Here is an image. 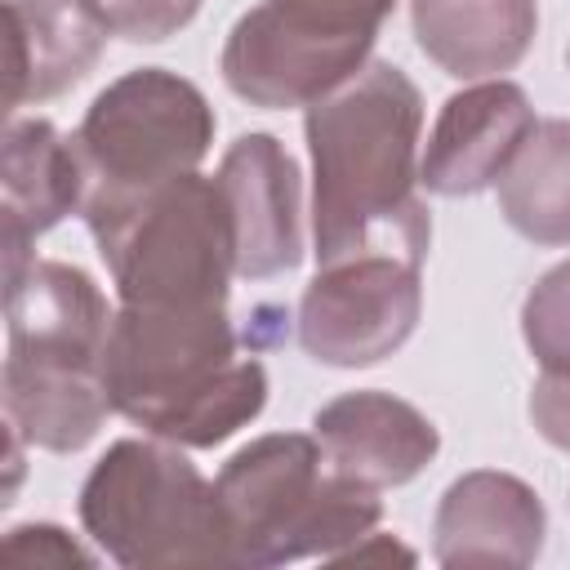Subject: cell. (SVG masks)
<instances>
[{
    "instance_id": "1",
    "label": "cell",
    "mask_w": 570,
    "mask_h": 570,
    "mask_svg": "<svg viewBox=\"0 0 570 570\" xmlns=\"http://www.w3.org/2000/svg\"><path fill=\"white\" fill-rule=\"evenodd\" d=\"M312 151V240L316 263L396 254L423 263L432 214L419 200V85L383 58L307 107Z\"/></svg>"
},
{
    "instance_id": "2",
    "label": "cell",
    "mask_w": 570,
    "mask_h": 570,
    "mask_svg": "<svg viewBox=\"0 0 570 570\" xmlns=\"http://www.w3.org/2000/svg\"><path fill=\"white\" fill-rule=\"evenodd\" d=\"M102 383L116 414L183 450L223 445L267 405V370L236 356L227 303H120L102 347Z\"/></svg>"
},
{
    "instance_id": "3",
    "label": "cell",
    "mask_w": 570,
    "mask_h": 570,
    "mask_svg": "<svg viewBox=\"0 0 570 570\" xmlns=\"http://www.w3.org/2000/svg\"><path fill=\"white\" fill-rule=\"evenodd\" d=\"M218 499L236 566L267 570L303 557L334 561L370 539L383 517L379 490L338 476L307 432H267L240 445L218 472Z\"/></svg>"
},
{
    "instance_id": "4",
    "label": "cell",
    "mask_w": 570,
    "mask_h": 570,
    "mask_svg": "<svg viewBox=\"0 0 570 570\" xmlns=\"http://www.w3.org/2000/svg\"><path fill=\"white\" fill-rule=\"evenodd\" d=\"M85 534L125 570L236 566L218 485L174 441L125 436L80 485Z\"/></svg>"
},
{
    "instance_id": "5",
    "label": "cell",
    "mask_w": 570,
    "mask_h": 570,
    "mask_svg": "<svg viewBox=\"0 0 570 570\" xmlns=\"http://www.w3.org/2000/svg\"><path fill=\"white\" fill-rule=\"evenodd\" d=\"M120 303L205 307L227 303L236 236L218 178L200 169L125 205L85 214Z\"/></svg>"
},
{
    "instance_id": "6",
    "label": "cell",
    "mask_w": 570,
    "mask_h": 570,
    "mask_svg": "<svg viewBox=\"0 0 570 570\" xmlns=\"http://www.w3.org/2000/svg\"><path fill=\"white\" fill-rule=\"evenodd\" d=\"M209 98L165 67L116 76L71 134L85 160V205L98 214L200 169L214 142Z\"/></svg>"
},
{
    "instance_id": "7",
    "label": "cell",
    "mask_w": 570,
    "mask_h": 570,
    "mask_svg": "<svg viewBox=\"0 0 570 570\" xmlns=\"http://www.w3.org/2000/svg\"><path fill=\"white\" fill-rule=\"evenodd\" d=\"M423 316V263L361 254L325 263L298 303V343L334 370H365L405 347Z\"/></svg>"
},
{
    "instance_id": "8",
    "label": "cell",
    "mask_w": 570,
    "mask_h": 570,
    "mask_svg": "<svg viewBox=\"0 0 570 570\" xmlns=\"http://www.w3.org/2000/svg\"><path fill=\"white\" fill-rule=\"evenodd\" d=\"M374 36H338L263 0L236 18L223 45V80L249 107H312L370 62Z\"/></svg>"
},
{
    "instance_id": "9",
    "label": "cell",
    "mask_w": 570,
    "mask_h": 570,
    "mask_svg": "<svg viewBox=\"0 0 570 570\" xmlns=\"http://www.w3.org/2000/svg\"><path fill=\"white\" fill-rule=\"evenodd\" d=\"M236 236V276L267 281L303 263V174L272 134H240L218 165Z\"/></svg>"
},
{
    "instance_id": "10",
    "label": "cell",
    "mask_w": 570,
    "mask_h": 570,
    "mask_svg": "<svg viewBox=\"0 0 570 570\" xmlns=\"http://www.w3.org/2000/svg\"><path fill=\"white\" fill-rule=\"evenodd\" d=\"M534 107L521 85L494 76L450 94L436 111L428 147L419 156V183L432 196H476L494 187L534 129Z\"/></svg>"
},
{
    "instance_id": "11",
    "label": "cell",
    "mask_w": 570,
    "mask_h": 570,
    "mask_svg": "<svg viewBox=\"0 0 570 570\" xmlns=\"http://www.w3.org/2000/svg\"><path fill=\"white\" fill-rule=\"evenodd\" d=\"M548 512L534 485L512 472H463L436 503L432 557L450 570H521L543 552Z\"/></svg>"
},
{
    "instance_id": "12",
    "label": "cell",
    "mask_w": 570,
    "mask_h": 570,
    "mask_svg": "<svg viewBox=\"0 0 570 570\" xmlns=\"http://www.w3.org/2000/svg\"><path fill=\"white\" fill-rule=\"evenodd\" d=\"M85 205V160L76 138L40 116H13L0 142V227L4 276L22 272L36 254L31 240Z\"/></svg>"
},
{
    "instance_id": "13",
    "label": "cell",
    "mask_w": 570,
    "mask_h": 570,
    "mask_svg": "<svg viewBox=\"0 0 570 570\" xmlns=\"http://www.w3.org/2000/svg\"><path fill=\"white\" fill-rule=\"evenodd\" d=\"M312 436L338 476L387 490L414 481L441 450L436 423L392 392H343L312 414Z\"/></svg>"
},
{
    "instance_id": "14",
    "label": "cell",
    "mask_w": 570,
    "mask_h": 570,
    "mask_svg": "<svg viewBox=\"0 0 570 570\" xmlns=\"http://www.w3.org/2000/svg\"><path fill=\"white\" fill-rule=\"evenodd\" d=\"M9 352L45 361H89L102 365L111 316L94 276L76 263L31 258L22 272L4 276Z\"/></svg>"
},
{
    "instance_id": "15",
    "label": "cell",
    "mask_w": 570,
    "mask_h": 570,
    "mask_svg": "<svg viewBox=\"0 0 570 570\" xmlns=\"http://www.w3.org/2000/svg\"><path fill=\"white\" fill-rule=\"evenodd\" d=\"M111 414L102 365L89 361H45L4 356V423L27 436V445L76 454L85 450Z\"/></svg>"
},
{
    "instance_id": "16",
    "label": "cell",
    "mask_w": 570,
    "mask_h": 570,
    "mask_svg": "<svg viewBox=\"0 0 570 570\" xmlns=\"http://www.w3.org/2000/svg\"><path fill=\"white\" fill-rule=\"evenodd\" d=\"M107 36L80 0H9V111L80 85L102 58Z\"/></svg>"
},
{
    "instance_id": "17",
    "label": "cell",
    "mask_w": 570,
    "mask_h": 570,
    "mask_svg": "<svg viewBox=\"0 0 570 570\" xmlns=\"http://www.w3.org/2000/svg\"><path fill=\"white\" fill-rule=\"evenodd\" d=\"M419 49L454 80H494L512 71L539 31L534 0H410Z\"/></svg>"
},
{
    "instance_id": "18",
    "label": "cell",
    "mask_w": 570,
    "mask_h": 570,
    "mask_svg": "<svg viewBox=\"0 0 570 570\" xmlns=\"http://www.w3.org/2000/svg\"><path fill=\"white\" fill-rule=\"evenodd\" d=\"M499 209L530 245H570V120H539L508 160Z\"/></svg>"
},
{
    "instance_id": "19",
    "label": "cell",
    "mask_w": 570,
    "mask_h": 570,
    "mask_svg": "<svg viewBox=\"0 0 570 570\" xmlns=\"http://www.w3.org/2000/svg\"><path fill=\"white\" fill-rule=\"evenodd\" d=\"M521 338L543 370L570 374V258L530 285L521 303Z\"/></svg>"
},
{
    "instance_id": "20",
    "label": "cell",
    "mask_w": 570,
    "mask_h": 570,
    "mask_svg": "<svg viewBox=\"0 0 570 570\" xmlns=\"http://www.w3.org/2000/svg\"><path fill=\"white\" fill-rule=\"evenodd\" d=\"M80 4L94 9L111 36H125L134 45H160L200 13V0H80Z\"/></svg>"
},
{
    "instance_id": "21",
    "label": "cell",
    "mask_w": 570,
    "mask_h": 570,
    "mask_svg": "<svg viewBox=\"0 0 570 570\" xmlns=\"http://www.w3.org/2000/svg\"><path fill=\"white\" fill-rule=\"evenodd\" d=\"M272 4L338 36H379L396 0H272Z\"/></svg>"
},
{
    "instance_id": "22",
    "label": "cell",
    "mask_w": 570,
    "mask_h": 570,
    "mask_svg": "<svg viewBox=\"0 0 570 570\" xmlns=\"http://www.w3.org/2000/svg\"><path fill=\"white\" fill-rule=\"evenodd\" d=\"M0 557L4 561H18V566H94V557L58 525L49 521H31V525H13L0 543Z\"/></svg>"
},
{
    "instance_id": "23",
    "label": "cell",
    "mask_w": 570,
    "mask_h": 570,
    "mask_svg": "<svg viewBox=\"0 0 570 570\" xmlns=\"http://www.w3.org/2000/svg\"><path fill=\"white\" fill-rule=\"evenodd\" d=\"M530 423L548 445L570 454V374L543 370L534 379V387H530Z\"/></svg>"
},
{
    "instance_id": "24",
    "label": "cell",
    "mask_w": 570,
    "mask_h": 570,
    "mask_svg": "<svg viewBox=\"0 0 570 570\" xmlns=\"http://www.w3.org/2000/svg\"><path fill=\"white\" fill-rule=\"evenodd\" d=\"M370 557H374V561L396 557V561H405V566L414 561V552H410V548H401V543H396V539H387V534H374V543H365V539H361V543L343 548V552L334 557V566H338V561H370Z\"/></svg>"
},
{
    "instance_id": "25",
    "label": "cell",
    "mask_w": 570,
    "mask_h": 570,
    "mask_svg": "<svg viewBox=\"0 0 570 570\" xmlns=\"http://www.w3.org/2000/svg\"><path fill=\"white\" fill-rule=\"evenodd\" d=\"M566 58H570V53H566Z\"/></svg>"
}]
</instances>
